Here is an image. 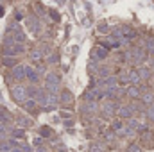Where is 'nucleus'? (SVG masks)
<instances>
[{
  "label": "nucleus",
  "mask_w": 154,
  "mask_h": 152,
  "mask_svg": "<svg viewBox=\"0 0 154 152\" xmlns=\"http://www.w3.org/2000/svg\"><path fill=\"white\" fill-rule=\"evenodd\" d=\"M125 57H127L129 61H133V63L140 65V63H143V61H145V52H143L142 48H134V50L127 52V54H125Z\"/></svg>",
  "instance_id": "f257e3e1"
},
{
  "label": "nucleus",
  "mask_w": 154,
  "mask_h": 152,
  "mask_svg": "<svg viewBox=\"0 0 154 152\" xmlns=\"http://www.w3.org/2000/svg\"><path fill=\"white\" fill-rule=\"evenodd\" d=\"M57 88H59V77L56 74H48L47 81H45V90L47 91H57Z\"/></svg>",
  "instance_id": "f03ea898"
},
{
  "label": "nucleus",
  "mask_w": 154,
  "mask_h": 152,
  "mask_svg": "<svg viewBox=\"0 0 154 152\" xmlns=\"http://www.w3.org/2000/svg\"><path fill=\"white\" fill-rule=\"evenodd\" d=\"M11 93L16 102H25V99H27V88H23V86H14L11 90Z\"/></svg>",
  "instance_id": "7ed1b4c3"
},
{
  "label": "nucleus",
  "mask_w": 154,
  "mask_h": 152,
  "mask_svg": "<svg viewBox=\"0 0 154 152\" xmlns=\"http://www.w3.org/2000/svg\"><path fill=\"white\" fill-rule=\"evenodd\" d=\"M115 113H118V106H116L113 100H108V102L102 106V114H104L106 118H111Z\"/></svg>",
  "instance_id": "20e7f679"
},
{
  "label": "nucleus",
  "mask_w": 154,
  "mask_h": 152,
  "mask_svg": "<svg viewBox=\"0 0 154 152\" xmlns=\"http://www.w3.org/2000/svg\"><path fill=\"white\" fill-rule=\"evenodd\" d=\"M106 57H108V48L104 45H99L91 50V59L99 61V59H106Z\"/></svg>",
  "instance_id": "39448f33"
},
{
  "label": "nucleus",
  "mask_w": 154,
  "mask_h": 152,
  "mask_svg": "<svg viewBox=\"0 0 154 152\" xmlns=\"http://www.w3.org/2000/svg\"><path fill=\"white\" fill-rule=\"evenodd\" d=\"M25 77H27V81H31L32 84L39 82V72L34 70L32 66H27V65H25Z\"/></svg>",
  "instance_id": "423d86ee"
},
{
  "label": "nucleus",
  "mask_w": 154,
  "mask_h": 152,
  "mask_svg": "<svg viewBox=\"0 0 154 152\" xmlns=\"http://www.w3.org/2000/svg\"><path fill=\"white\" fill-rule=\"evenodd\" d=\"M13 77H14L16 81H22V79L25 77V65H16V66H13Z\"/></svg>",
  "instance_id": "0eeeda50"
},
{
  "label": "nucleus",
  "mask_w": 154,
  "mask_h": 152,
  "mask_svg": "<svg viewBox=\"0 0 154 152\" xmlns=\"http://www.w3.org/2000/svg\"><path fill=\"white\" fill-rule=\"evenodd\" d=\"M118 116L120 118H131L133 116V106H122V108H118Z\"/></svg>",
  "instance_id": "6e6552de"
},
{
  "label": "nucleus",
  "mask_w": 154,
  "mask_h": 152,
  "mask_svg": "<svg viewBox=\"0 0 154 152\" xmlns=\"http://www.w3.org/2000/svg\"><path fill=\"white\" fill-rule=\"evenodd\" d=\"M59 102H61L63 106H70V104L74 102L72 93H70V91H63V93H61V97H59Z\"/></svg>",
  "instance_id": "1a4fd4ad"
},
{
  "label": "nucleus",
  "mask_w": 154,
  "mask_h": 152,
  "mask_svg": "<svg viewBox=\"0 0 154 152\" xmlns=\"http://www.w3.org/2000/svg\"><path fill=\"white\" fill-rule=\"evenodd\" d=\"M127 125L131 127V129H134V131H145L147 127L145 125H142L138 120H133V118H129V122H127Z\"/></svg>",
  "instance_id": "9d476101"
},
{
  "label": "nucleus",
  "mask_w": 154,
  "mask_h": 152,
  "mask_svg": "<svg viewBox=\"0 0 154 152\" xmlns=\"http://www.w3.org/2000/svg\"><path fill=\"white\" fill-rule=\"evenodd\" d=\"M2 65H4V66H9V68L16 66V59H14V56H4Z\"/></svg>",
  "instance_id": "9b49d317"
},
{
  "label": "nucleus",
  "mask_w": 154,
  "mask_h": 152,
  "mask_svg": "<svg viewBox=\"0 0 154 152\" xmlns=\"http://www.w3.org/2000/svg\"><path fill=\"white\" fill-rule=\"evenodd\" d=\"M27 25H29V31H31V32H38V20H36V18L29 16V18H27Z\"/></svg>",
  "instance_id": "f8f14e48"
},
{
  "label": "nucleus",
  "mask_w": 154,
  "mask_h": 152,
  "mask_svg": "<svg viewBox=\"0 0 154 152\" xmlns=\"http://www.w3.org/2000/svg\"><path fill=\"white\" fill-rule=\"evenodd\" d=\"M39 134H41L43 138H52V141H56L54 132H52V129H50V127H41V129H39Z\"/></svg>",
  "instance_id": "ddd939ff"
},
{
  "label": "nucleus",
  "mask_w": 154,
  "mask_h": 152,
  "mask_svg": "<svg viewBox=\"0 0 154 152\" xmlns=\"http://www.w3.org/2000/svg\"><path fill=\"white\" fill-rule=\"evenodd\" d=\"M97 75L100 77V79H106V77L111 75V68H109V66H100V68L97 70Z\"/></svg>",
  "instance_id": "4468645a"
},
{
  "label": "nucleus",
  "mask_w": 154,
  "mask_h": 152,
  "mask_svg": "<svg viewBox=\"0 0 154 152\" xmlns=\"http://www.w3.org/2000/svg\"><path fill=\"white\" fill-rule=\"evenodd\" d=\"M140 81H142V77L138 74V70H131V72H129V82H131V84H138Z\"/></svg>",
  "instance_id": "2eb2a0df"
},
{
  "label": "nucleus",
  "mask_w": 154,
  "mask_h": 152,
  "mask_svg": "<svg viewBox=\"0 0 154 152\" xmlns=\"http://www.w3.org/2000/svg\"><path fill=\"white\" fill-rule=\"evenodd\" d=\"M125 93H127L131 99H138V97H140V90H138L136 86H129V88L125 90Z\"/></svg>",
  "instance_id": "dca6fc26"
},
{
  "label": "nucleus",
  "mask_w": 154,
  "mask_h": 152,
  "mask_svg": "<svg viewBox=\"0 0 154 152\" xmlns=\"http://www.w3.org/2000/svg\"><path fill=\"white\" fill-rule=\"evenodd\" d=\"M23 106H25V109L31 111V113L36 111V100H34V99H27V100L23 102Z\"/></svg>",
  "instance_id": "f3484780"
},
{
  "label": "nucleus",
  "mask_w": 154,
  "mask_h": 152,
  "mask_svg": "<svg viewBox=\"0 0 154 152\" xmlns=\"http://www.w3.org/2000/svg\"><path fill=\"white\" fill-rule=\"evenodd\" d=\"M0 122H11V114H9V111H7L5 108H2V106H0Z\"/></svg>",
  "instance_id": "a211bd4d"
},
{
  "label": "nucleus",
  "mask_w": 154,
  "mask_h": 152,
  "mask_svg": "<svg viewBox=\"0 0 154 152\" xmlns=\"http://www.w3.org/2000/svg\"><path fill=\"white\" fill-rule=\"evenodd\" d=\"M13 48H14V56H22V54L25 52V45H23V43H20V41H16Z\"/></svg>",
  "instance_id": "6ab92c4d"
},
{
  "label": "nucleus",
  "mask_w": 154,
  "mask_h": 152,
  "mask_svg": "<svg viewBox=\"0 0 154 152\" xmlns=\"http://www.w3.org/2000/svg\"><path fill=\"white\" fill-rule=\"evenodd\" d=\"M43 56H45V54H43L39 48H36V50H32V52H31V59H32V61H41V59H43Z\"/></svg>",
  "instance_id": "aec40b11"
},
{
  "label": "nucleus",
  "mask_w": 154,
  "mask_h": 152,
  "mask_svg": "<svg viewBox=\"0 0 154 152\" xmlns=\"http://www.w3.org/2000/svg\"><path fill=\"white\" fill-rule=\"evenodd\" d=\"M11 149H13V143L11 141H0V152H11Z\"/></svg>",
  "instance_id": "412c9836"
},
{
  "label": "nucleus",
  "mask_w": 154,
  "mask_h": 152,
  "mask_svg": "<svg viewBox=\"0 0 154 152\" xmlns=\"http://www.w3.org/2000/svg\"><path fill=\"white\" fill-rule=\"evenodd\" d=\"M13 36H14L16 41H20V43H23V41H25V34H23V31H22V29H18L16 32H13Z\"/></svg>",
  "instance_id": "4be33fe9"
},
{
  "label": "nucleus",
  "mask_w": 154,
  "mask_h": 152,
  "mask_svg": "<svg viewBox=\"0 0 154 152\" xmlns=\"http://www.w3.org/2000/svg\"><path fill=\"white\" fill-rule=\"evenodd\" d=\"M31 123H32V122H31L29 118H25V116H20V118H18V125H20V127H29Z\"/></svg>",
  "instance_id": "5701e85b"
},
{
  "label": "nucleus",
  "mask_w": 154,
  "mask_h": 152,
  "mask_svg": "<svg viewBox=\"0 0 154 152\" xmlns=\"http://www.w3.org/2000/svg\"><path fill=\"white\" fill-rule=\"evenodd\" d=\"M11 136H13V138H23V136H25V131H23V129H13V131H11Z\"/></svg>",
  "instance_id": "b1692460"
},
{
  "label": "nucleus",
  "mask_w": 154,
  "mask_h": 152,
  "mask_svg": "<svg viewBox=\"0 0 154 152\" xmlns=\"http://www.w3.org/2000/svg\"><path fill=\"white\" fill-rule=\"evenodd\" d=\"M138 74H140L142 79H149V77H151V70H149V68H145V66H142V68L138 70Z\"/></svg>",
  "instance_id": "393cba45"
},
{
  "label": "nucleus",
  "mask_w": 154,
  "mask_h": 152,
  "mask_svg": "<svg viewBox=\"0 0 154 152\" xmlns=\"http://www.w3.org/2000/svg\"><path fill=\"white\" fill-rule=\"evenodd\" d=\"M14 43H16L14 36H5V39H4V47H14Z\"/></svg>",
  "instance_id": "a878e982"
},
{
  "label": "nucleus",
  "mask_w": 154,
  "mask_h": 152,
  "mask_svg": "<svg viewBox=\"0 0 154 152\" xmlns=\"http://www.w3.org/2000/svg\"><path fill=\"white\" fill-rule=\"evenodd\" d=\"M97 70H99V66H97L95 59H91V61H90V65H88V72H90V74H95Z\"/></svg>",
  "instance_id": "bb28decb"
},
{
  "label": "nucleus",
  "mask_w": 154,
  "mask_h": 152,
  "mask_svg": "<svg viewBox=\"0 0 154 152\" xmlns=\"http://www.w3.org/2000/svg\"><path fill=\"white\" fill-rule=\"evenodd\" d=\"M142 100H143L145 104H152V102H154V95H152V93H145V95L142 97Z\"/></svg>",
  "instance_id": "cd10ccee"
},
{
  "label": "nucleus",
  "mask_w": 154,
  "mask_h": 152,
  "mask_svg": "<svg viewBox=\"0 0 154 152\" xmlns=\"http://www.w3.org/2000/svg\"><path fill=\"white\" fill-rule=\"evenodd\" d=\"M118 81H120L122 84H127V82H129V72H122L120 77H118Z\"/></svg>",
  "instance_id": "c85d7f7f"
},
{
  "label": "nucleus",
  "mask_w": 154,
  "mask_h": 152,
  "mask_svg": "<svg viewBox=\"0 0 154 152\" xmlns=\"http://www.w3.org/2000/svg\"><path fill=\"white\" fill-rule=\"evenodd\" d=\"M38 91H39V90H36V88H32V86H29V88H27V95H29L31 99L38 97Z\"/></svg>",
  "instance_id": "c756f323"
},
{
  "label": "nucleus",
  "mask_w": 154,
  "mask_h": 152,
  "mask_svg": "<svg viewBox=\"0 0 154 152\" xmlns=\"http://www.w3.org/2000/svg\"><path fill=\"white\" fill-rule=\"evenodd\" d=\"M147 52L154 54V38H151L149 41H147Z\"/></svg>",
  "instance_id": "7c9ffc66"
},
{
  "label": "nucleus",
  "mask_w": 154,
  "mask_h": 152,
  "mask_svg": "<svg viewBox=\"0 0 154 152\" xmlns=\"http://www.w3.org/2000/svg\"><path fill=\"white\" fill-rule=\"evenodd\" d=\"M122 129H124V123H122V122H118V120L113 122V131H118V132H120Z\"/></svg>",
  "instance_id": "2f4dec72"
},
{
  "label": "nucleus",
  "mask_w": 154,
  "mask_h": 152,
  "mask_svg": "<svg viewBox=\"0 0 154 152\" xmlns=\"http://www.w3.org/2000/svg\"><path fill=\"white\" fill-rule=\"evenodd\" d=\"M90 152H102V145H99V143H93V145L90 147Z\"/></svg>",
  "instance_id": "473e14b6"
},
{
  "label": "nucleus",
  "mask_w": 154,
  "mask_h": 152,
  "mask_svg": "<svg viewBox=\"0 0 154 152\" xmlns=\"http://www.w3.org/2000/svg\"><path fill=\"white\" fill-rule=\"evenodd\" d=\"M147 116H149V120H152L154 122V106H151V108L147 109Z\"/></svg>",
  "instance_id": "72a5a7b5"
},
{
  "label": "nucleus",
  "mask_w": 154,
  "mask_h": 152,
  "mask_svg": "<svg viewBox=\"0 0 154 152\" xmlns=\"http://www.w3.org/2000/svg\"><path fill=\"white\" fill-rule=\"evenodd\" d=\"M127 152H142V149H140L138 145H131V147L127 149Z\"/></svg>",
  "instance_id": "f704fd0d"
},
{
  "label": "nucleus",
  "mask_w": 154,
  "mask_h": 152,
  "mask_svg": "<svg viewBox=\"0 0 154 152\" xmlns=\"http://www.w3.org/2000/svg\"><path fill=\"white\" fill-rule=\"evenodd\" d=\"M50 16H52V20H56V22L59 20V13H57V11H50Z\"/></svg>",
  "instance_id": "c9c22d12"
},
{
  "label": "nucleus",
  "mask_w": 154,
  "mask_h": 152,
  "mask_svg": "<svg viewBox=\"0 0 154 152\" xmlns=\"http://www.w3.org/2000/svg\"><path fill=\"white\" fill-rule=\"evenodd\" d=\"M108 31H109V27H108L106 23H102V25L99 27V32H108Z\"/></svg>",
  "instance_id": "e433bc0d"
},
{
  "label": "nucleus",
  "mask_w": 154,
  "mask_h": 152,
  "mask_svg": "<svg viewBox=\"0 0 154 152\" xmlns=\"http://www.w3.org/2000/svg\"><path fill=\"white\" fill-rule=\"evenodd\" d=\"M20 147H22L23 152H31V145H20Z\"/></svg>",
  "instance_id": "4c0bfd02"
},
{
  "label": "nucleus",
  "mask_w": 154,
  "mask_h": 152,
  "mask_svg": "<svg viewBox=\"0 0 154 152\" xmlns=\"http://www.w3.org/2000/svg\"><path fill=\"white\" fill-rule=\"evenodd\" d=\"M74 125V122H72V118L70 120H65V127H72Z\"/></svg>",
  "instance_id": "58836bf2"
},
{
  "label": "nucleus",
  "mask_w": 154,
  "mask_h": 152,
  "mask_svg": "<svg viewBox=\"0 0 154 152\" xmlns=\"http://www.w3.org/2000/svg\"><path fill=\"white\" fill-rule=\"evenodd\" d=\"M36 70L39 72V75H41V74H45V66H41V65H39V66H36Z\"/></svg>",
  "instance_id": "ea45409f"
},
{
  "label": "nucleus",
  "mask_w": 154,
  "mask_h": 152,
  "mask_svg": "<svg viewBox=\"0 0 154 152\" xmlns=\"http://www.w3.org/2000/svg\"><path fill=\"white\" fill-rule=\"evenodd\" d=\"M34 145H36V147H39V145H41V140H39V138H36V140H34Z\"/></svg>",
  "instance_id": "a19ab883"
},
{
  "label": "nucleus",
  "mask_w": 154,
  "mask_h": 152,
  "mask_svg": "<svg viewBox=\"0 0 154 152\" xmlns=\"http://www.w3.org/2000/svg\"><path fill=\"white\" fill-rule=\"evenodd\" d=\"M57 59H59V57H57V56H50V61H52V63H56V61H57Z\"/></svg>",
  "instance_id": "79ce46f5"
},
{
  "label": "nucleus",
  "mask_w": 154,
  "mask_h": 152,
  "mask_svg": "<svg viewBox=\"0 0 154 152\" xmlns=\"http://www.w3.org/2000/svg\"><path fill=\"white\" fill-rule=\"evenodd\" d=\"M36 152H47V150H45V149H43V147L39 145V147H38V150H36Z\"/></svg>",
  "instance_id": "37998d69"
},
{
  "label": "nucleus",
  "mask_w": 154,
  "mask_h": 152,
  "mask_svg": "<svg viewBox=\"0 0 154 152\" xmlns=\"http://www.w3.org/2000/svg\"><path fill=\"white\" fill-rule=\"evenodd\" d=\"M2 16H4V7L0 5V18H2Z\"/></svg>",
  "instance_id": "c03bdc74"
},
{
  "label": "nucleus",
  "mask_w": 154,
  "mask_h": 152,
  "mask_svg": "<svg viewBox=\"0 0 154 152\" xmlns=\"http://www.w3.org/2000/svg\"><path fill=\"white\" fill-rule=\"evenodd\" d=\"M57 2H59V4H65V0H57Z\"/></svg>",
  "instance_id": "a18cd8bd"
},
{
  "label": "nucleus",
  "mask_w": 154,
  "mask_h": 152,
  "mask_svg": "<svg viewBox=\"0 0 154 152\" xmlns=\"http://www.w3.org/2000/svg\"><path fill=\"white\" fill-rule=\"evenodd\" d=\"M152 65H154V57H152Z\"/></svg>",
  "instance_id": "49530a36"
}]
</instances>
